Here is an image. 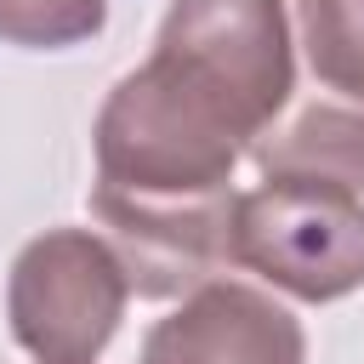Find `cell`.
Wrapping results in <instances>:
<instances>
[{"label": "cell", "mask_w": 364, "mask_h": 364, "mask_svg": "<svg viewBox=\"0 0 364 364\" xmlns=\"http://www.w3.org/2000/svg\"><path fill=\"white\" fill-rule=\"evenodd\" d=\"M296 91L284 0H171L148 63L97 108V188L125 199L233 193L239 159Z\"/></svg>", "instance_id": "cell-1"}, {"label": "cell", "mask_w": 364, "mask_h": 364, "mask_svg": "<svg viewBox=\"0 0 364 364\" xmlns=\"http://www.w3.org/2000/svg\"><path fill=\"white\" fill-rule=\"evenodd\" d=\"M233 267L296 301H341L364 284V199L336 182L262 176L233 199Z\"/></svg>", "instance_id": "cell-2"}, {"label": "cell", "mask_w": 364, "mask_h": 364, "mask_svg": "<svg viewBox=\"0 0 364 364\" xmlns=\"http://www.w3.org/2000/svg\"><path fill=\"white\" fill-rule=\"evenodd\" d=\"M131 301L114 245L91 228H46L28 239L6 279V318L40 364H97Z\"/></svg>", "instance_id": "cell-3"}, {"label": "cell", "mask_w": 364, "mask_h": 364, "mask_svg": "<svg viewBox=\"0 0 364 364\" xmlns=\"http://www.w3.org/2000/svg\"><path fill=\"white\" fill-rule=\"evenodd\" d=\"M233 199L239 193L159 205V199H125L91 182V216L102 222V239L114 245L131 290L148 301L193 296L222 267H233Z\"/></svg>", "instance_id": "cell-4"}, {"label": "cell", "mask_w": 364, "mask_h": 364, "mask_svg": "<svg viewBox=\"0 0 364 364\" xmlns=\"http://www.w3.org/2000/svg\"><path fill=\"white\" fill-rule=\"evenodd\" d=\"M136 364H307V336L267 290L210 279L142 336Z\"/></svg>", "instance_id": "cell-5"}, {"label": "cell", "mask_w": 364, "mask_h": 364, "mask_svg": "<svg viewBox=\"0 0 364 364\" xmlns=\"http://www.w3.org/2000/svg\"><path fill=\"white\" fill-rule=\"evenodd\" d=\"M262 176H296V182H336L364 193V102L318 97L296 108L284 125H273L250 148Z\"/></svg>", "instance_id": "cell-6"}, {"label": "cell", "mask_w": 364, "mask_h": 364, "mask_svg": "<svg viewBox=\"0 0 364 364\" xmlns=\"http://www.w3.org/2000/svg\"><path fill=\"white\" fill-rule=\"evenodd\" d=\"M296 28L313 80L341 102H364V0H296Z\"/></svg>", "instance_id": "cell-7"}, {"label": "cell", "mask_w": 364, "mask_h": 364, "mask_svg": "<svg viewBox=\"0 0 364 364\" xmlns=\"http://www.w3.org/2000/svg\"><path fill=\"white\" fill-rule=\"evenodd\" d=\"M108 0H0V40L23 51H68L97 40Z\"/></svg>", "instance_id": "cell-8"}]
</instances>
